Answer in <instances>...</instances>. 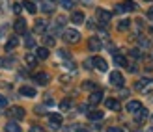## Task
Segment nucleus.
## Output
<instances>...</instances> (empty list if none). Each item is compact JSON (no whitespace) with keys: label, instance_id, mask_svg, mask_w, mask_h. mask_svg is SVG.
<instances>
[{"label":"nucleus","instance_id":"obj_1","mask_svg":"<svg viewBox=\"0 0 153 132\" xmlns=\"http://www.w3.org/2000/svg\"><path fill=\"white\" fill-rule=\"evenodd\" d=\"M134 88L142 93H146V95H149V93H153V78H142L136 82Z\"/></svg>","mask_w":153,"mask_h":132},{"label":"nucleus","instance_id":"obj_2","mask_svg":"<svg viewBox=\"0 0 153 132\" xmlns=\"http://www.w3.org/2000/svg\"><path fill=\"white\" fill-rule=\"evenodd\" d=\"M62 37H64V41H65V43H79V41H80V34L76 32V30H73V28L65 30Z\"/></svg>","mask_w":153,"mask_h":132},{"label":"nucleus","instance_id":"obj_3","mask_svg":"<svg viewBox=\"0 0 153 132\" xmlns=\"http://www.w3.org/2000/svg\"><path fill=\"white\" fill-rule=\"evenodd\" d=\"M110 19H112V13L110 11L101 10V7L97 10V21H99V24H108Z\"/></svg>","mask_w":153,"mask_h":132},{"label":"nucleus","instance_id":"obj_4","mask_svg":"<svg viewBox=\"0 0 153 132\" xmlns=\"http://www.w3.org/2000/svg\"><path fill=\"white\" fill-rule=\"evenodd\" d=\"M91 65H94L97 71H101V73H105V71H108V65H106V61L101 58V56H95V58H91Z\"/></svg>","mask_w":153,"mask_h":132},{"label":"nucleus","instance_id":"obj_5","mask_svg":"<svg viewBox=\"0 0 153 132\" xmlns=\"http://www.w3.org/2000/svg\"><path fill=\"white\" fill-rule=\"evenodd\" d=\"M123 74H121L120 71H112L110 73V84H112V86H118V88H121V86H123Z\"/></svg>","mask_w":153,"mask_h":132},{"label":"nucleus","instance_id":"obj_6","mask_svg":"<svg viewBox=\"0 0 153 132\" xmlns=\"http://www.w3.org/2000/svg\"><path fill=\"white\" fill-rule=\"evenodd\" d=\"M7 117H11V119H22L25 117V110H22L21 106H13L7 110Z\"/></svg>","mask_w":153,"mask_h":132},{"label":"nucleus","instance_id":"obj_7","mask_svg":"<svg viewBox=\"0 0 153 132\" xmlns=\"http://www.w3.org/2000/svg\"><path fill=\"white\" fill-rule=\"evenodd\" d=\"M101 46H103V43H101V39H99L97 35H91L90 39H88V49L90 50L97 52V50H101Z\"/></svg>","mask_w":153,"mask_h":132},{"label":"nucleus","instance_id":"obj_8","mask_svg":"<svg viewBox=\"0 0 153 132\" xmlns=\"http://www.w3.org/2000/svg\"><path fill=\"white\" fill-rule=\"evenodd\" d=\"M101 100H103V91H101V89H95V91H91V95H90V99H88V103H90L91 106L99 104Z\"/></svg>","mask_w":153,"mask_h":132},{"label":"nucleus","instance_id":"obj_9","mask_svg":"<svg viewBox=\"0 0 153 132\" xmlns=\"http://www.w3.org/2000/svg\"><path fill=\"white\" fill-rule=\"evenodd\" d=\"M49 80H51V78H49L47 73H36V74H34V82L39 84V86H47Z\"/></svg>","mask_w":153,"mask_h":132},{"label":"nucleus","instance_id":"obj_10","mask_svg":"<svg viewBox=\"0 0 153 132\" xmlns=\"http://www.w3.org/2000/svg\"><path fill=\"white\" fill-rule=\"evenodd\" d=\"M13 30H15V34H25L26 32V21L25 19H17L15 21V24H13Z\"/></svg>","mask_w":153,"mask_h":132},{"label":"nucleus","instance_id":"obj_11","mask_svg":"<svg viewBox=\"0 0 153 132\" xmlns=\"http://www.w3.org/2000/svg\"><path fill=\"white\" fill-rule=\"evenodd\" d=\"M62 115H60V114H51L49 115V123H51V127L52 128H58L60 125H62Z\"/></svg>","mask_w":153,"mask_h":132},{"label":"nucleus","instance_id":"obj_12","mask_svg":"<svg viewBox=\"0 0 153 132\" xmlns=\"http://www.w3.org/2000/svg\"><path fill=\"white\" fill-rule=\"evenodd\" d=\"M140 108H142L140 100H129V103H127V112H131V114H136Z\"/></svg>","mask_w":153,"mask_h":132},{"label":"nucleus","instance_id":"obj_13","mask_svg":"<svg viewBox=\"0 0 153 132\" xmlns=\"http://www.w3.org/2000/svg\"><path fill=\"white\" fill-rule=\"evenodd\" d=\"M36 58L37 60H47L49 58V49L47 46H37L36 49Z\"/></svg>","mask_w":153,"mask_h":132},{"label":"nucleus","instance_id":"obj_14","mask_svg":"<svg viewBox=\"0 0 153 132\" xmlns=\"http://www.w3.org/2000/svg\"><path fill=\"white\" fill-rule=\"evenodd\" d=\"M19 93H21V95H25V97H30V99L36 97V89L30 88V86H21L19 88Z\"/></svg>","mask_w":153,"mask_h":132},{"label":"nucleus","instance_id":"obj_15","mask_svg":"<svg viewBox=\"0 0 153 132\" xmlns=\"http://www.w3.org/2000/svg\"><path fill=\"white\" fill-rule=\"evenodd\" d=\"M134 119H136V123H144V121L148 119V110H146V108L142 106L140 110H138V112L134 114Z\"/></svg>","mask_w":153,"mask_h":132},{"label":"nucleus","instance_id":"obj_16","mask_svg":"<svg viewBox=\"0 0 153 132\" xmlns=\"http://www.w3.org/2000/svg\"><path fill=\"white\" fill-rule=\"evenodd\" d=\"M105 106L108 108V110H114V112H118L120 108H121V106H120V103H118L116 99H106V100H105Z\"/></svg>","mask_w":153,"mask_h":132},{"label":"nucleus","instance_id":"obj_17","mask_svg":"<svg viewBox=\"0 0 153 132\" xmlns=\"http://www.w3.org/2000/svg\"><path fill=\"white\" fill-rule=\"evenodd\" d=\"M45 30H47V22H45L43 19H37L36 21V26H34V32L36 34H43Z\"/></svg>","mask_w":153,"mask_h":132},{"label":"nucleus","instance_id":"obj_18","mask_svg":"<svg viewBox=\"0 0 153 132\" xmlns=\"http://www.w3.org/2000/svg\"><path fill=\"white\" fill-rule=\"evenodd\" d=\"M41 10L45 13H51L54 10V0H41Z\"/></svg>","mask_w":153,"mask_h":132},{"label":"nucleus","instance_id":"obj_19","mask_svg":"<svg viewBox=\"0 0 153 132\" xmlns=\"http://www.w3.org/2000/svg\"><path fill=\"white\" fill-rule=\"evenodd\" d=\"M71 22H73V24H82V22H84V13L82 11H73Z\"/></svg>","mask_w":153,"mask_h":132},{"label":"nucleus","instance_id":"obj_20","mask_svg":"<svg viewBox=\"0 0 153 132\" xmlns=\"http://www.w3.org/2000/svg\"><path fill=\"white\" fill-rule=\"evenodd\" d=\"M103 110H91V112H88V119L90 121H99V119H103Z\"/></svg>","mask_w":153,"mask_h":132},{"label":"nucleus","instance_id":"obj_21","mask_svg":"<svg viewBox=\"0 0 153 132\" xmlns=\"http://www.w3.org/2000/svg\"><path fill=\"white\" fill-rule=\"evenodd\" d=\"M114 63L120 65V67H127V58L125 56H121V54H114Z\"/></svg>","mask_w":153,"mask_h":132},{"label":"nucleus","instance_id":"obj_22","mask_svg":"<svg viewBox=\"0 0 153 132\" xmlns=\"http://www.w3.org/2000/svg\"><path fill=\"white\" fill-rule=\"evenodd\" d=\"M121 7H123V11H136V2H133V0H125L123 4H121Z\"/></svg>","mask_w":153,"mask_h":132},{"label":"nucleus","instance_id":"obj_23","mask_svg":"<svg viewBox=\"0 0 153 132\" xmlns=\"http://www.w3.org/2000/svg\"><path fill=\"white\" fill-rule=\"evenodd\" d=\"M17 45H19V37H15V35H13V37H10V39L6 41V50H13Z\"/></svg>","mask_w":153,"mask_h":132},{"label":"nucleus","instance_id":"obj_24","mask_svg":"<svg viewBox=\"0 0 153 132\" xmlns=\"http://www.w3.org/2000/svg\"><path fill=\"white\" fill-rule=\"evenodd\" d=\"M4 128H6V132H22V130H21V127H19L15 121H10Z\"/></svg>","mask_w":153,"mask_h":132},{"label":"nucleus","instance_id":"obj_25","mask_svg":"<svg viewBox=\"0 0 153 132\" xmlns=\"http://www.w3.org/2000/svg\"><path fill=\"white\" fill-rule=\"evenodd\" d=\"M22 7H25V10H26L28 13H32V15H34V13L37 11L36 4H34V2H28V0H26V2H22Z\"/></svg>","mask_w":153,"mask_h":132},{"label":"nucleus","instance_id":"obj_26","mask_svg":"<svg viewBox=\"0 0 153 132\" xmlns=\"http://www.w3.org/2000/svg\"><path fill=\"white\" fill-rule=\"evenodd\" d=\"M25 61L28 63V67H34L37 63V58H36V54H26L25 56Z\"/></svg>","mask_w":153,"mask_h":132},{"label":"nucleus","instance_id":"obj_27","mask_svg":"<svg viewBox=\"0 0 153 132\" xmlns=\"http://www.w3.org/2000/svg\"><path fill=\"white\" fill-rule=\"evenodd\" d=\"M129 26H131V21H129V19H123V21L118 22V30H121V32H123V30H127Z\"/></svg>","mask_w":153,"mask_h":132},{"label":"nucleus","instance_id":"obj_28","mask_svg":"<svg viewBox=\"0 0 153 132\" xmlns=\"http://www.w3.org/2000/svg\"><path fill=\"white\" fill-rule=\"evenodd\" d=\"M13 61V58H0V67H11Z\"/></svg>","mask_w":153,"mask_h":132},{"label":"nucleus","instance_id":"obj_29","mask_svg":"<svg viewBox=\"0 0 153 132\" xmlns=\"http://www.w3.org/2000/svg\"><path fill=\"white\" fill-rule=\"evenodd\" d=\"M25 45H26V49H34V46H36V41H34V37H32V35H26V39H25Z\"/></svg>","mask_w":153,"mask_h":132},{"label":"nucleus","instance_id":"obj_30","mask_svg":"<svg viewBox=\"0 0 153 132\" xmlns=\"http://www.w3.org/2000/svg\"><path fill=\"white\" fill-rule=\"evenodd\" d=\"M43 41H45V46H54V37H51V35H43Z\"/></svg>","mask_w":153,"mask_h":132},{"label":"nucleus","instance_id":"obj_31","mask_svg":"<svg viewBox=\"0 0 153 132\" xmlns=\"http://www.w3.org/2000/svg\"><path fill=\"white\" fill-rule=\"evenodd\" d=\"M60 6H62L64 10H71V7H73V0H60Z\"/></svg>","mask_w":153,"mask_h":132},{"label":"nucleus","instance_id":"obj_32","mask_svg":"<svg viewBox=\"0 0 153 132\" xmlns=\"http://www.w3.org/2000/svg\"><path fill=\"white\" fill-rule=\"evenodd\" d=\"M60 108H62V110H69V108H71V100L69 99H64L62 103H60Z\"/></svg>","mask_w":153,"mask_h":132},{"label":"nucleus","instance_id":"obj_33","mask_svg":"<svg viewBox=\"0 0 153 132\" xmlns=\"http://www.w3.org/2000/svg\"><path fill=\"white\" fill-rule=\"evenodd\" d=\"M7 4H10L7 0H0V15H4V11L7 10Z\"/></svg>","mask_w":153,"mask_h":132},{"label":"nucleus","instance_id":"obj_34","mask_svg":"<svg viewBox=\"0 0 153 132\" xmlns=\"http://www.w3.org/2000/svg\"><path fill=\"white\" fill-rule=\"evenodd\" d=\"M82 88H84V89H94V91L97 89V86H95L94 82H84V84H82Z\"/></svg>","mask_w":153,"mask_h":132},{"label":"nucleus","instance_id":"obj_35","mask_svg":"<svg viewBox=\"0 0 153 132\" xmlns=\"http://www.w3.org/2000/svg\"><path fill=\"white\" fill-rule=\"evenodd\" d=\"M58 54H60V56H62L64 60H69V58H71V54H69V52H67L65 49H60V50H58Z\"/></svg>","mask_w":153,"mask_h":132},{"label":"nucleus","instance_id":"obj_36","mask_svg":"<svg viewBox=\"0 0 153 132\" xmlns=\"http://www.w3.org/2000/svg\"><path fill=\"white\" fill-rule=\"evenodd\" d=\"M129 54H131L133 58H140V56H142V52H140V49H133V50L129 52Z\"/></svg>","mask_w":153,"mask_h":132},{"label":"nucleus","instance_id":"obj_37","mask_svg":"<svg viewBox=\"0 0 153 132\" xmlns=\"http://www.w3.org/2000/svg\"><path fill=\"white\" fill-rule=\"evenodd\" d=\"M73 132H90V130H86V128L80 127V125H75V127H73Z\"/></svg>","mask_w":153,"mask_h":132},{"label":"nucleus","instance_id":"obj_38","mask_svg":"<svg viewBox=\"0 0 153 132\" xmlns=\"http://www.w3.org/2000/svg\"><path fill=\"white\" fill-rule=\"evenodd\" d=\"M7 106V99L4 95H0V108H6Z\"/></svg>","mask_w":153,"mask_h":132},{"label":"nucleus","instance_id":"obj_39","mask_svg":"<svg viewBox=\"0 0 153 132\" xmlns=\"http://www.w3.org/2000/svg\"><path fill=\"white\" fill-rule=\"evenodd\" d=\"M28 132H43V128L39 127V125H34V127H30V130Z\"/></svg>","mask_w":153,"mask_h":132},{"label":"nucleus","instance_id":"obj_40","mask_svg":"<svg viewBox=\"0 0 153 132\" xmlns=\"http://www.w3.org/2000/svg\"><path fill=\"white\" fill-rule=\"evenodd\" d=\"M13 11L15 13H21L22 11V4H13Z\"/></svg>","mask_w":153,"mask_h":132},{"label":"nucleus","instance_id":"obj_41","mask_svg":"<svg viewBox=\"0 0 153 132\" xmlns=\"http://www.w3.org/2000/svg\"><path fill=\"white\" fill-rule=\"evenodd\" d=\"M106 132H125V130H123V128H120V127H110Z\"/></svg>","mask_w":153,"mask_h":132},{"label":"nucleus","instance_id":"obj_42","mask_svg":"<svg viewBox=\"0 0 153 132\" xmlns=\"http://www.w3.org/2000/svg\"><path fill=\"white\" fill-rule=\"evenodd\" d=\"M36 114L43 115V114H45V108H43V106H36Z\"/></svg>","mask_w":153,"mask_h":132},{"label":"nucleus","instance_id":"obj_43","mask_svg":"<svg viewBox=\"0 0 153 132\" xmlns=\"http://www.w3.org/2000/svg\"><path fill=\"white\" fill-rule=\"evenodd\" d=\"M114 13H123V7H121V4H118L116 7H114Z\"/></svg>","mask_w":153,"mask_h":132},{"label":"nucleus","instance_id":"obj_44","mask_svg":"<svg viewBox=\"0 0 153 132\" xmlns=\"http://www.w3.org/2000/svg\"><path fill=\"white\" fill-rule=\"evenodd\" d=\"M84 67H86V69H91V67H94V65H91V60H86V61H84Z\"/></svg>","mask_w":153,"mask_h":132},{"label":"nucleus","instance_id":"obj_45","mask_svg":"<svg viewBox=\"0 0 153 132\" xmlns=\"http://www.w3.org/2000/svg\"><path fill=\"white\" fill-rule=\"evenodd\" d=\"M148 17H149V19H153V7H151V10L148 11Z\"/></svg>","mask_w":153,"mask_h":132},{"label":"nucleus","instance_id":"obj_46","mask_svg":"<svg viewBox=\"0 0 153 132\" xmlns=\"http://www.w3.org/2000/svg\"><path fill=\"white\" fill-rule=\"evenodd\" d=\"M146 132H153V127H149V128H148V130H146Z\"/></svg>","mask_w":153,"mask_h":132},{"label":"nucleus","instance_id":"obj_47","mask_svg":"<svg viewBox=\"0 0 153 132\" xmlns=\"http://www.w3.org/2000/svg\"><path fill=\"white\" fill-rule=\"evenodd\" d=\"M151 119H153V115H151Z\"/></svg>","mask_w":153,"mask_h":132}]
</instances>
